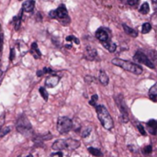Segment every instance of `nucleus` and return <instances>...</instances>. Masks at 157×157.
<instances>
[{
    "label": "nucleus",
    "instance_id": "f257e3e1",
    "mask_svg": "<svg viewBox=\"0 0 157 157\" xmlns=\"http://www.w3.org/2000/svg\"><path fill=\"white\" fill-rule=\"evenodd\" d=\"M96 110H97V118L100 120L102 126L106 130H111L114 126V123L108 109L103 105H97L96 107Z\"/></svg>",
    "mask_w": 157,
    "mask_h": 157
},
{
    "label": "nucleus",
    "instance_id": "f03ea898",
    "mask_svg": "<svg viewBox=\"0 0 157 157\" xmlns=\"http://www.w3.org/2000/svg\"><path fill=\"white\" fill-rule=\"evenodd\" d=\"M112 64L114 65L121 67L122 69H124L126 71H129V72H130L132 74H135V75H141L142 73V68L140 65H138L136 64H133V63H130V62H128V61H125V60L116 58V59L112 60Z\"/></svg>",
    "mask_w": 157,
    "mask_h": 157
},
{
    "label": "nucleus",
    "instance_id": "7ed1b4c3",
    "mask_svg": "<svg viewBox=\"0 0 157 157\" xmlns=\"http://www.w3.org/2000/svg\"><path fill=\"white\" fill-rule=\"evenodd\" d=\"M16 129L23 135H29L32 132V126L24 114H21L16 120Z\"/></svg>",
    "mask_w": 157,
    "mask_h": 157
},
{
    "label": "nucleus",
    "instance_id": "20e7f679",
    "mask_svg": "<svg viewBox=\"0 0 157 157\" xmlns=\"http://www.w3.org/2000/svg\"><path fill=\"white\" fill-rule=\"evenodd\" d=\"M73 129V121L67 117H60L57 120V130L64 134L69 132Z\"/></svg>",
    "mask_w": 157,
    "mask_h": 157
},
{
    "label": "nucleus",
    "instance_id": "39448f33",
    "mask_svg": "<svg viewBox=\"0 0 157 157\" xmlns=\"http://www.w3.org/2000/svg\"><path fill=\"white\" fill-rule=\"evenodd\" d=\"M49 17L52 19H56L58 20H61V22L65 21L66 19H69L68 18V12H67V9L64 7V5H61L56 9L50 11Z\"/></svg>",
    "mask_w": 157,
    "mask_h": 157
},
{
    "label": "nucleus",
    "instance_id": "423d86ee",
    "mask_svg": "<svg viewBox=\"0 0 157 157\" xmlns=\"http://www.w3.org/2000/svg\"><path fill=\"white\" fill-rule=\"evenodd\" d=\"M116 102H117V105L119 108V111H120V114H121V120L122 122L126 123L129 121V114H128V108H127V106H126V103L123 99V97L121 95H119L117 99H116Z\"/></svg>",
    "mask_w": 157,
    "mask_h": 157
},
{
    "label": "nucleus",
    "instance_id": "0eeeda50",
    "mask_svg": "<svg viewBox=\"0 0 157 157\" xmlns=\"http://www.w3.org/2000/svg\"><path fill=\"white\" fill-rule=\"evenodd\" d=\"M133 59H134L136 62H138V63H140V64H143L144 65H146V66H148V67H150V68H152V69L154 68V65H153V64L152 63V61H151L142 52H141V51H138V52L135 53Z\"/></svg>",
    "mask_w": 157,
    "mask_h": 157
},
{
    "label": "nucleus",
    "instance_id": "6e6552de",
    "mask_svg": "<svg viewBox=\"0 0 157 157\" xmlns=\"http://www.w3.org/2000/svg\"><path fill=\"white\" fill-rule=\"evenodd\" d=\"M60 82V76L56 75H49L45 80V86L49 88H53L56 86Z\"/></svg>",
    "mask_w": 157,
    "mask_h": 157
},
{
    "label": "nucleus",
    "instance_id": "1a4fd4ad",
    "mask_svg": "<svg viewBox=\"0 0 157 157\" xmlns=\"http://www.w3.org/2000/svg\"><path fill=\"white\" fill-rule=\"evenodd\" d=\"M96 37L97 40H99L101 42H105L109 41V34L107 30L100 28L96 31Z\"/></svg>",
    "mask_w": 157,
    "mask_h": 157
},
{
    "label": "nucleus",
    "instance_id": "9d476101",
    "mask_svg": "<svg viewBox=\"0 0 157 157\" xmlns=\"http://www.w3.org/2000/svg\"><path fill=\"white\" fill-rule=\"evenodd\" d=\"M64 143H65V150L68 151L75 150L80 146V141L75 139H64Z\"/></svg>",
    "mask_w": 157,
    "mask_h": 157
},
{
    "label": "nucleus",
    "instance_id": "9b49d317",
    "mask_svg": "<svg viewBox=\"0 0 157 157\" xmlns=\"http://www.w3.org/2000/svg\"><path fill=\"white\" fill-rule=\"evenodd\" d=\"M84 56L86 60H89V61H93L97 58V50L92 48L91 46H87L85 50V53H84Z\"/></svg>",
    "mask_w": 157,
    "mask_h": 157
},
{
    "label": "nucleus",
    "instance_id": "f8f14e48",
    "mask_svg": "<svg viewBox=\"0 0 157 157\" xmlns=\"http://www.w3.org/2000/svg\"><path fill=\"white\" fill-rule=\"evenodd\" d=\"M31 53L35 59H40L42 57V53L36 42H33L31 46Z\"/></svg>",
    "mask_w": 157,
    "mask_h": 157
},
{
    "label": "nucleus",
    "instance_id": "ddd939ff",
    "mask_svg": "<svg viewBox=\"0 0 157 157\" xmlns=\"http://www.w3.org/2000/svg\"><path fill=\"white\" fill-rule=\"evenodd\" d=\"M34 7H35L34 0H27V1L24 2L22 9L25 12H31V11H33Z\"/></svg>",
    "mask_w": 157,
    "mask_h": 157
},
{
    "label": "nucleus",
    "instance_id": "4468645a",
    "mask_svg": "<svg viewBox=\"0 0 157 157\" xmlns=\"http://www.w3.org/2000/svg\"><path fill=\"white\" fill-rule=\"evenodd\" d=\"M147 126L149 128L150 132L152 135H155L157 133V121L154 119H151L147 122Z\"/></svg>",
    "mask_w": 157,
    "mask_h": 157
},
{
    "label": "nucleus",
    "instance_id": "2eb2a0df",
    "mask_svg": "<svg viewBox=\"0 0 157 157\" xmlns=\"http://www.w3.org/2000/svg\"><path fill=\"white\" fill-rule=\"evenodd\" d=\"M102 45L109 52V53H114L117 49V45L110 42V41H108V42H102Z\"/></svg>",
    "mask_w": 157,
    "mask_h": 157
},
{
    "label": "nucleus",
    "instance_id": "dca6fc26",
    "mask_svg": "<svg viewBox=\"0 0 157 157\" xmlns=\"http://www.w3.org/2000/svg\"><path fill=\"white\" fill-rule=\"evenodd\" d=\"M98 79L99 82L103 85V86H107L108 84V75L105 73V71H100L99 72V75H98Z\"/></svg>",
    "mask_w": 157,
    "mask_h": 157
},
{
    "label": "nucleus",
    "instance_id": "f3484780",
    "mask_svg": "<svg viewBox=\"0 0 157 157\" xmlns=\"http://www.w3.org/2000/svg\"><path fill=\"white\" fill-rule=\"evenodd\" d=\"M150 98L152 101H157V83L154 84L151 88H150Z\"/></svg>",
    "mask_w": 157,
    "mask_h": 157
},
{
    "label": "nucleus",
    "instance_id": "a211bd4d",
    "mask_svg": "<svg viewBox=\"0 0 157 157\" xmlns=\"http://www.w3.org/2000/svg\"><path fill=\"white\" fill-rule=\"evenodd\" d=\"M123 29H124V31H125L128 35H130V36H131V37H134V38L138 36L137 31H135L134 29H132V28H130V27H129V26H127L126 24H123Z\"/></svg>",
    "mask_w": 157,
    "mask_h": 157
},
{
    "label": "nucleus",
    "instance_id": "6ab92c4d",
    "mask_svg": "<svg viewBox=\"0 0 157 157\" xmlns=\"http://www.w3.org/2000/svg\"><path fill=\"white\" fill-rule=\"evenodd\" d=\"M88 152H89L92 155L97 156V157H100V156L103 155L102 152H100V150H98V149H97V148H94V147H89V148H88Z\"/></svg>",
    "mask_w": 157,
    "mask_h": 157
},
{
    "label": "nucleus",
    "instance_id": "aec40b11",
    "mask_svg": "<svg viewBox=\"0 0 157 157\" xmlns=\"http://www.w3.org/2000/svg\"><path fill=\"white\" fill-rule=\"evenodd\" d=\"M150 11V7H149V4L148 3H143L141 8H140V12L143 15H146L148 14Z\"/></svg>",
    "mask_w": 157,
    "mask_h": 157
},
{
    "label": "nucleus",
    "instance_id": "412c9836",
    "mask_svg": "<svg viewBox=\"0 0 157 157\" xmlns=\"http://www.w3.org/2000/svg\"><path fill=\"white\" fill-rule=\"evenodd\" d=\"M13 23H14V28L18 31L19 29H20V24H21V14L20 15H19V16H17V17H15L14 19H13Z\"/></svg>",
    "mask_w": 157,
    "mask_h": 157
},
{
    "label": "nucleus",
    "instance_id": "4be33fe9",
    "mask_svg": "<svg viewBox=\"0 0 157 157\" xmlns=\"http://www.w3.org/2000/svg\"><path fill=\"white\" fill-rule=\"evenodd\" d=\"M151 30H152V26H151L150 23H144L142 25V27H141V32L143 34H146V33L150 32Z\"/></svg>",
    "mask_w": 157,
    "mask_h": 157
},
{
    "label": "nucleus",
    "instance_id": "5701e85b",
    "mask_svg": "<svg viewBox=\"0 0 157 157\" xmlns=\"http://www.w3.org/2000/svg\"><path fill=\"white\" fill-rule=\"evenodd\" d=\"M10 130H11V129L9 127H2L0 129V138H2L5 135H7Z\"/></svg>",
    "mask_w": 157,
    "mask_h": 157
},
{
    "label": "nucleus",
    "instance_id": "b1692460",
    "mask_svg": "<svg viewBox=\"0 0 157 157\" xmlns=\"http://www.w3.org/2000/svg\"><path fill=\"white\" fill-rule=\"evenodd\" d=\"M40 94L42 95V98L45 100V101H47L48 100V97H49V95H48V92L46 91V89L44 88V87H40Z\"/></svg>",
    "mask_w": 157,
    "mask_h": 157
},
{
    "label": "nucleus",
    "instance_id": "393cba45",
    "mask_svg": "<svg viewBox=\"0 0 157 157\" xmlns=\"http://www.w3.org/2000/svg\"><path fill=\"white\" fill-rule=\"evenodd\" d=\"M97 99H98L97 95H93L92 97H91V99H90V101H89V104H90L91 106H93V107H97Z\"/></svg>",
    "mask_w": 157,
    "mask_h": 157
},
{
    "label": "nucleus",
    "instance_id": "a878e982",
    "mask_svg": "<svg viewBox=\"0 0 157 157\" xmlns=\"http://www.w3.org/2000/svg\"><path fill=\"white\" fill-rule=\"evenodd\" d=\"M65 40H66V42H75L76 44H79V40H78L76 37L73 36V35H70V36L66 37Z\"/></svg>",
    "mask_w": 157,
    "mask_h": 157
},
{
    "label": "nucleus",
    "instance_id": "bb28decb",
    "mask_svg": "<svg viewBox=\"0 0 157 157\" xmlns=\"http://www.w3.org/2000/svg\"><path fill=\"white\" fill-rule=\"evenodd\" d=\"M91 130H92V129L91 128H86V129H85V130L82 132V137L83 138H86L89 134H90V132H91Z\"/></svg>",
    "mask_w": 157,
    "mask_h": 157
},
{
    "label": "nucleus",
    "instance_id": "cd10ccee",
    "mask_svg": "<svg viewBox=\"0 0 157 157\" xmlns=\"http://www.w3.org/2000/svg\"><path fill=\"white\" fill-rule=\"evenodd\" d=\"M152 146H151V145H148V146H146V147L143 149V151H142V152H143L145 154H149V153H151V152H152Z\"/></svg>",
    "mask_w": 157,
    "mask_h": 157
},
{
    "label": "nucleus",
    "instance_id": "c85d7f7f",
    "mask_svg": "<svg viewBox=\"0 0 157 157\" xmlns=\"http://www.w3.org/2000/svg\"><path fill=\"white\" fill-rule=\"evenodd\" d=\"M127 2L130 6H136L140 2V0H127Z\"/></svg>",
    "mask_w": 157,
    "mask_h": 157
},
{
    "label": "nucleus",
    "instance_id": "c756f323",
    "mask_svg": "<svg viewBox=\"0 0 157 157\" xmlns=\"http://www.w3.org/2000/svg\"><path fill=\"white\" fill-rule=\"evenodd\" d=\"M138 130H139V131H140V133H141V135H143V136H145V135H146L145 130L143 129V127H142L141 124H139V125H138Z\"/></svg>",
    "mask_w": 157,
    "mask_h": 157
},
{
    "label": "nucleus",
    "instance_id": "7c9ffc66",
    "mask_svg": "<svg viewBox=\"0 0 157 157\" xmlns=\"http://www.w3.org/2000/svg\"><path fill=\"white\" fill-rule=\"evenodd\" d=\"M4 123H5V114H2L0 116V129L3 127Z\"/></svg>",
    "mask_w": 157,
    "mask_h": 157
},
{
    "label": "nucleus",
    "instance_id": "2f4dec72",
    "mask_svg": "<svg viewBox=\"0 0 157 157\" xmlns=\"http://www.w3.org/2000/svg\"><path fill=\"white\" fill-rule=\"evenodd\" d=\"M49 157H63V153H62L61 152H55V153L51 154Z\"/></svg>",
    "mask_w": 157,
    "mask_h": 157
},
{
    "label": "nucleus",
    "instance_id": "473e14b6",
    "mask_svg": "<svg viewBox=\"0 0 157 157\" xmlns=\"http://www.w3.org/2000/svg\"><path fill=\"white\" fill-rule=\"evenodd\" d=\"M42 72H43V74H51V73H53V71L52 68H47V67H45V68L42 69Z\"/></svg>",
    "mask_w": 157,
    "mask_h": 157
},
{
    "label": "nucleus",
    "instance_id": "72a5a7b5",
    "mask_svg": "<svg viewBox=\"0 0 157 157\" xmlns=\"http://www.w3.org/2000/svg\"><path fill=\"white\" fill-rule=\"evenodd\" d=\"M14 58H15V50L14 49H11V51H10V60L13 61Z\"/></svg>",
    "mask_w": 157,
    "mask_h": 157
},
{
    "label": "nucleus",
    "instance_id": "f704fd0d",
    "mask_svg": "<svg viewBox=\"0 0 157 157\" xmlns=\"http://www.w3.org/2000/svg\"><path fill=\"white\" fill-rule=\"evenodd\" d=\"M42 75H44V74H43V72H42V70H40V71H38V72H37V76H40V77H41Z\"/></svg>",
    "mask_w": 157,
    "mask_h": 157
},
{
    "label": "nucleus",
    "instance_id": "c9c22d12",
    "mask_svg": "<svg viewBox=\"0 0 157 157\" xmlns=\"http://www.w3.org/2000/svg\"><path fill=\"white\" fill-rule=\"evenodd\" d=\"M27 157H33V155H31V154H30V155H28Z\"/></svg>",
    "mask_w": 157,
    "mask_h": 157
}]
</instances>
